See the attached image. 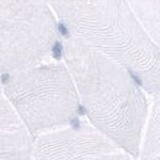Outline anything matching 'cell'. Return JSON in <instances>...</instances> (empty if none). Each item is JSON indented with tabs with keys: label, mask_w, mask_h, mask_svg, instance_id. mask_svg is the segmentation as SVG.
I'll return each mask as SVG.
<instances>
[{
	"label": "cell",
	"mask_w": 160,
	"mask_h": 160,
	"mask_svg": "<svg viewBox=\"0 0 160 160\" xmlns=\"http://www.w3.org/2000/svg\"><path fill=\"white\" fill-rule=\"evenodd\" d=\"M10 85L11 99L20 112L35 131L59 126L68 121L69 124L78 106L70 86L69 78L61 68H42L22 74L15 84Z\"/></svg>",
	"instance_id": "7a4b0ae2"
},
{
	"label": "cell",
	"mask_w": 160,
	"mask_h": 160,
	"mask_svg": "<svg viewBox=\"0 0 160 160\" xmlns=\"http://www.w3.org/2000/svg\"><path fill=\"white\" fill-rule=\"evenodd\" d=\"M32 149L26 129L0 102V160H31Z\"/></svg>",
	"instance_id": "277c9868"
},
{
	"label": "cell",
	"mask_w": 160,
	"mask_h": 160,
	"mask_svg": "<svg viewBox=\"0 0 160 160\" xmlns=\"http://www.w3.org/2000/svg\"><path fill=\"white\" fill-rule=\"evenodd\" d=\"M139 160H160L159 149V127H158V116L155 115L150 129L147 134V138L143 143V147L139 148L138 158Z\"/></svg>",
	"instance_id": "5b68a950"
},
{
	"label": "cell",
	"mask_w": 160,
	"mask_h": 160,
	"mask_svg": "<svg viewBox=\"0 0 160 160\" xmlns=\"http://www.w3.org/2000/svg\"><path fill=\"white\" fill-rule=\"evenodd\" d=\"M31 160H136L102 134L79 123L69 131L41 137L33 145Z\"/></svg>",
	"instance_id": "3957f363"
},
{
	"label": "cell",
	"mask_w": 160,
	"mask_h": 160,
	"mask_svg": "<svg viewBox=\"0 0 160 160\" xmlns=\"http://www.w3.org/2000/svg\"><path fill=\"white\" fill-rule=\"evenodd\" d=\"M58 31H59V33L62 36H64V37L69 36V30H68V27H66L64 23H58Z\"/></svg>",
	"instance_id": "8992f818"
},
{
	"label": "cell",
	"mask_w": 160,
	"mask_h": 160,
	"mask_svg": "<svg viewBox=\"0 0 160 160\" xmlns=\"http://www.w3.org/2000/svg\"><path fill=\"white\" fill-rule=\"evenodd\" d=\"M72 59L75 77L85 96V105H81L85 115L94 117L106 138L137 159L143 99L124 80V74L108 62L85 52L74 53Z\"/></svg>",
	"instance_id": "6da1fadb"
}]
</instances>
